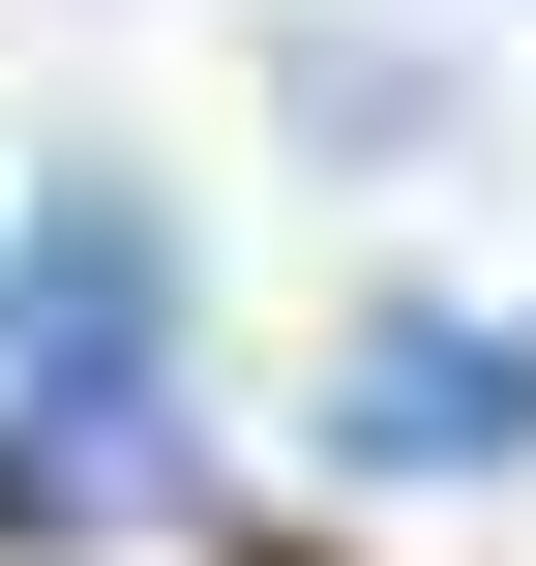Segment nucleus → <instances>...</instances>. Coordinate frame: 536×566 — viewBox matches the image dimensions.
<instances>
[{"label": "nucleus", "mask_w": 536, "mask_h": 566, "mask_svg": "<svg viewBox=\"0 0 536 566\" xmlns=\"http://www.w3.org/2000/svg\"><path fill=\"white\" fill-rule=\"evenodd\" d=\"M298 149H448V60H388V30H328V60H298Z\"/></svg>", "instance_id": "2"}, {"label": "nucleus", "mask_w": 536, "mask_h": 566, "mask_svg": "<svg viewBox=\"0 0 536 566\" xmlns=\"http://www.w3.org/2000/svg\"><path fill=\"white\" fill-rule=\"evenodd\" d=\"M328 448H358V478H507L536 448V358L507 328H358V358H328Z\"/></svg>", "instance_id": "1"}]
</instances>
